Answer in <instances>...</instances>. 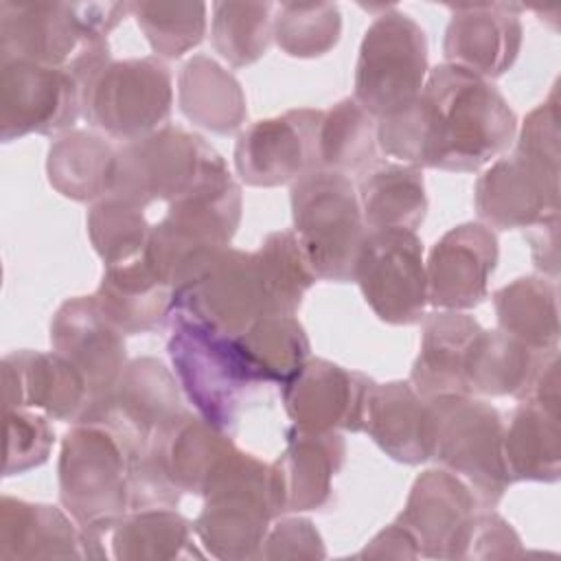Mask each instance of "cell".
Returning a JSON list of instances; mask_svg holds the SVG:
<instances>
[{
  "instance_id": "cell-45",
  "label": "cell",
  "mask_w": 561,
  "mask_h": 561,
  "mask_svg": "<svg viewBox=\"0 0 561 561\" xmlns=\"http://www.w3.org/2000/svg\"><path fill=\"white\" fill-rule=\"evenodd\" d=\"M559 94L557 85L548 99L530 110L515 134V151L530 156L550 167L561 162V131H559Z\"/></svg>"
},
{
  "instance_id": "cell-9",
  "label": "cell",
  "mask_w": 561,
  "mask_h": 561,
  "mask_svg": "<svg viewBox=\"0 0 561 561\" xmlns=\"http://www.w3.org/2000/svg\"><path fill=\"white\" fill-rule=\"evenodd\" d=\"M59 502L79 524L114 519L129 511V449L105 423H72L57 460Z\"/></svg>"
},
{
  "instance_id": "cell-46",
  "label": "cell",
  "mask_w": 561,
  "mask_h": 561,
  "mask_svg": "<svg viewBox=\"0 0 561 561\" xmlns=\"http://www.w3.org/2000/svg\"><path fill=\"white\" fill-rule=\"evenodd\" d=\"M324 541L307 517H276L256 559H324Z\"/></svg>"
},
{
  "instance_id": "cell-21",
  "label": "cell",
  "mask_w": 561,
  "mask_h": 561,
  "mask_svg": "<svg viewBox=\"0 0 561 561\" xmlns=\"http://www.w3.org/2000/svg\"><path fill=\"white\" fill-rule=\"evenodd\" d=\"M375 381L322 357H309L280 386V399L294 425L313 432H362L368 390Z\"/></svg>"
},
{
  "instance_id": "cell-12",
  "label": "cell",
  "mask_w": 561,
  "mask_h": 561,
  "mask_svg": "<svg viewBox=\"0 0 561 561\" xmlns=\"http://www.w3.org/2000/svg\"><path fill=\"white\" fill-rule=\"evenodd\" d=\"M430 72L425 31L401 9L388 7L364 31L353 81V99L383 118L408 107Z\"/></svg>"
},
{
  "instance_id": "cell-34",
  "label": "cell",
  "mask_w": 561,
  "mask_h": 561,
  "mask_svg": "<svg viewBox=\"0 0 561 561\" xmlns=\"http://www.w3.org/2000/svg\"><path fill=\"white\" fill-rule=\"evenodd\" d=\"M550 353H537L500 329H482L467 359V390L473 397H515L519 401Z\"/></svg>"
},
{
  "instance_id": "cell-23",
  "label": "cell",
  "mask_w": 561,
  "mask_h": 561,
  "mask_svg": "<svg viewBox=\"0 0 561 561\" xmlns=\"http://www.w3.org/2000/svg\"><path fill=\"white\" fill-rule=\"evenodd\" d=\"M449 11L451 18L443 37L445 64L486 81L511 70L524 39L519 4H462L449 7Z\"/></svg>"
},
{
  "instance_id": "cell-41",
  "label": "cell",
  "mask_w": 561,
  "mask_h": 561,
  "mask_svg": "<svg viewBox=\"0 0 561 561\" xmlns=\"http://www.w3.org/2000/svg\"><path fill=\"white\" fill-rule=\"evenodd\" d=\"M342 35V13L333 2L274 4V42L296 59L327 55Z\"/></svg>"
},
{
  "instance_id": "cell-28",
  "label": "cell",
  "mask_w": 561,
  "mask_h": 561,
  "mask_svg": "<svg viewBox=\"0 0 561 561\" xmlns=\"http://www.w3.org/2000/svg\"><path fill=\"white\" fill-rule=\"evenodd\" d=\"M0 559H83L81 528L64 506L4 495L0 500Z\"/></svg>"
},
{
  "instance_id": "cell-3",
  "label": "cell",
  "mask_w": 561,
  "mask_h": 561,
  "mask_svg": "<svg viewBox=\"0 0 561 561\" xmlns=\"http://www.w3.org/2000/svg\"><path fill=\"white\" fill-rule=\"evenodd\" d=\"M427 412L430 460L456 473L480 508H495L511 486L500 410L473 394H438L427 399Z\"/></svg>"
},
{
  "instance_id": "cell-29",
  "label": "cell",
  "mask_w": 561,
  "mask_h": 561,
  "mask_svg": "<svg viewBox=\"0 0 561 561\" xmlns=\"http://www.w3.org/2000/svg\"><path fill=\"white\" fill-rule=\"evenodd\" d=\"M171 287L164 285L145 261L103 267L101 283L92 294L101 311L125 335L153 333L169 324L173 305Z\"/></svg>"
},
{
  "instance_id": "cell-39",
  "label": "cell",
  "mask_w": 561,
  "mask_h": 561,
  "mask_svg": "<svg viewBox=\"0 0 561 561\" xmlns=\"http://www.w3.org/2000/svg\"><path fill=\"white\" fill-rule=\"evenodd\" d=\"M256 267L267 296L270 313H294L300 309L305 294L318 280L296 232H270L254 250Z\"/></svg>"
},
{
  "instance_id": "cell-7",
  "label": "cell",
  "mask_w": 561,
  "mask_h": 561,
  "mask_svg": "<svg viewBox=\"0 0 561 561\" xmlns=\"http://www.w3.org/2000/svg\"><path fill=\"white\" fill-rule=\"evenodd\" d=\"M241 213V186L224 167L167 204L164 217L151 228L145 261L173 291L178 276L195 254L230 245Z\"/></svg>"
},
{
  "instance_id": "cell-37",
  "label": "cell",
  "mask_w": 561,
  "mask_h": 561,
  "mask_svg": "<svg viewBox=\"0 0 561 561\" xmlns=\"http://www.w3.org/2000/svg\"><path fill=\"white\" fill-rule=\"evenodd\" d=\"M377 164V118L353 96L322 110L318 125V171L346 178L364 175Z\"/></svg>"
},
{
  "instance_id": "cell-17",
  "label": "cell",
  "mask_w": 561,
  "mask_h": 561,
  "mask_svg": "<svg viewBox=\"0 0 561 561\" xmlns=\"http://www.w3.org/2000/svg\"><path fill=\"white\" fill-rule=\"evenodd\" d=\"M48 337L53 351L66 357L88 381L90 401L79 419L83 421L110 397L129 362L125 333L101 311L94 296H72L57 307L48 327Z\"/></svg>"
},
{
  "instance_id": "cell-4",
  "label": "cell",
  "mask_w": 561,
  "mask_h": 561,
  "mask_svg": "<svg viewBox=\"0 0 561 561\" xmlns=\"http://www.w3.org/2000/svg\"><path fill=\"white\" fill-rule=\"evenodd\" d=\"M193 533L206 554L221 561L256 559L263 539L278 517L270 465L237 449L210 478Z\"/></svg>"
},
{
  "instance_id": "cell-25",
  "label": "cell",
  "mask_w": 561,
  "mask_h": 561,
  "mask_svg": "<svg viewBox=\"0 0 561 561\" xmlns=\"http://www.w3.org/2000/svg\"><path fill=\"white\" fill-rule=\"evenodd\" d=\"M471 489L451 471L427 469L410 486L401 522L425 559H451L458 537L478 511Z\"/></svg>"
},
{
  "instance_id": "cell-24",
  "label": "cell",
  "mask_w": 561,
  "mask_h": 561,
  "mask_svg": "<svg viewBox=\"0 0 561 561\" xmlns=\"http://www.w3.org/2000/svg\"><path fill=\"white\" fill-rule=\"evenodd\" d=\"M2 401L28 408L50 421L77 423L90 401L85 377L57 351H13L2 357Z\"/></svg>"
},
{
  "instance_id": "cell-5",
  "label": "cell",
  "mask_w": 561,
  "mask_h": 561,
  "mask_svg": "<svg viewBox=\"0 0 561 561\" xmlns=\"http://www.w3.org/2000/svg\"><path fill=\"white\" fill-rule=\"evenodd\" d=\"M294 232L318 280L351 283L368 234L351 178L311 171L289 186Z\"/></svg>"
},
{
  "instance_id": "cell-43",
  "label": "cell",
  "mask_w": 561,
  "mask_h": 561,
  "mask_svg": "<svg viewBox=\"0 0 561 561\" xmlns=\"http://www.w3.org/2000/svg\"><path fill=\"white\" fill-rule=\"evenodd\" d=\"M7 421V449H4V476L26 473L42 467L53 449L55 430L50 419L37 410L9 408L4 410Z\"/></svg>"
},
{
  "instance_id": "cell-27",
  "label": "cell",
  "mask_w": 561,
  "mask_h": 561,
  "mask_svg": "<svg viewBox=\"0 0 561 561\" xmlns=\"http://www.w3.org/2000/svg\"><path fill=\"white\" fill-rule=\"evenodd\" d=\"M362 432L397 462L430 460V412L410 381L373 383L364 403Z\"/></svg>"
},
{
  "instance_id": "cell-48",
  "label": "cell",
  "mask_w": 561,
  "mask_h": 561,
  "mask_svg": "<svg viewBox=\"0 0 561 561\" xmlns=\"http://www.w3.org/2000/svg\"><path fill=\"white\" fill-rule=\"evenodd\" d=\"M526 239L530 243L533 265L541 272V276L557 280V276H559V217L528 228Z\"/></svg>"
},
{
  "instance_id": "cell-8",
  "label": "cell",
  "mask_w": 561,
  "mask_h": 561,
  "mask_svg": "<svg viewBox=\"0 0 561 561\" xmlns=\"http://www.w3.org/2000/svg\"><path fill=\"white\" fill-rule=\"evenodd\" d=\"M171 110V68L156 55L110 59L81 83V116L121 145L169 125Z\"/></svg>"
},
{
  "instance_id": "cell-31",
  "label": "cell",
  "mask_w": 561,
  "mask_h": 561,
  "mask_svg": "<svg viewBox=\"0 0 561 561\" xmlns=\"http://www.w3.org/2000/svg\"><path fill=\"white\" fill-rule=\"evenodd\" d=\"M502 451L511 482H557L561 478V412L519 401L504 423Z\"/></svg>"
},
{
  "instance_id": "cell-33",
  "label": "cell",
  "mask_w": 561,
  "mask_h": 561,
  "mask_svg": "<svg viewBox=\"0 0 561 561\" xmlns=\"http://www.w3.org/2000/svg\"><path fill=\"white\" fill-rule=\"evenodd\" d=\"M366 230H414L427 215L423 169L403 162H377L357 182Z\"/></svg>"
},
{
  "instance_id": "cell-42",
  "label": "cell",
  "mask_w": 561,
  "mask_h": 561,
  "mask_svg": "<svg viewBox=\"0 0 561 561\" xmlns=\"http://www.w3.org/2000/svg\"><path fill=\"white\" fill-rule=\"evenodd\" d=\"M206 11L204 2H129V15L160 59H180L204 39Z\"/></svg>"
},
{
  "instance_id": "cell-10",
  "label": "cell",
  "mask_w": 561,
  "mask_h": 561,
  "mask_svg": "<svg viewBox=\"0 0 561 561\" xmlns=\"http://www.w3.org/2000/svg\"><path fill=\"white\" fill-rule=\"evenodd\" d=\"M171 305L228 337L270 313L254 252L230 245L195 254L173 285Z\"/></svg>"
},
{
  "instance_id": "cell-44",
  "label": "cell",
  "mask_w": 561,
  "mask_h": 561,
  "mask_svg": "<svg viewBox=\"0 0 561 561\" xmlns=\"http://www.w3.org/2000/svg\"><path fill=\"white\" fill-rule=\"evenodd\" d=\"M524 546L515 528L493 508H478L456 541V559H513L522 557Z\"/></svg>"
},
{
  "instance_id": "cell-18",
  "label": "cell",
  "mask_w": 561,
  "mask_h": 561,
  "mask_svg": "<svg viewBox=\"0 0 561 561\" xmlns=\"http://www.w3.org/2000/svg\"><path fill=\"white\" fill-rule=\"evenodd\" d=\"M184 412L175 375L156 357H136L125 364L110 397L79 423H105L127 447H142Z\"/></svg>"
},
{
  "instance_id": "cell-14",
  "label": "cell",
  "mask_w": 561,
  "mask_h": 561,
  "mask_svg": "<svg viewBox=\"0 0 561 561\" xmlns=\"http://www.w3.org/2000/svg\"><path fill=\"white\" fill-rule=\"evenodd\" d=\"M81 116V83L61 68L0 57V138L61 136Z\"/></svg>"
},
{
  "instance_id": "cell-11",
  "label": "cell",
  "mask_w": 561,
  "mask_h": 561,
  "mask_svg": "<svg viewBox=\"0 0 561 561\" xmlns=\"http://www.w3.org/2000/svg\"><path fill=\"white\" fill-rule=\"evenodd\" d=\"M224 167L226 160L199 134L164 125L116 147L110 195L140 208L156 202L171 204Z\"/></svg>"
},
{
  "instance_id": "cell-13",
  "label": "cell",
  "mask_w": 561,
  "mask_h": 561,
  "mask_svg": "<svg viewBox=\"0 0 561 561\" xmlns=\"http://www.w3.org/2000/svg\"><path fill=\"white\" fill-rule=\"evenodd\" d=\"M353 280L381 322L408 327L425 318L427 274L423 243L414 230H368Z\"/></svg>"
},
{
  "instance_id": "cell-36",
  "label": "cell",
  "mask_w": 561,
  "mask_h": 561,
  "mask_svg": "<svg viewBox=\"0 0 561 561\" xmlns=\"http://www.w3.org/2000/svg\"><path fill=\"white\" fill-rule=\"evenodd\" d=\"M234 348L256 383L283 386L309 359V337L294 313H265L232 337Z\"/></svg>"
},
{
  "instance_id": "cell-38",
  "label": "cell",
  "mask_w": 561,
  "mask_h": 561,
  "mask_svg": "<svg viewBox=\"0 0 561 561\" xmlns=\"http://www.w3.org/2000/svg\"><path fill=\"white\" fill-rule=\"evenodd\" d=\"M210 42L232 68L259 61L274 39V4L221 0L210 7Z\"/></svg>"
},
{
  "instance_id": "cell-16",
  "label": "cell",
  "mask_w": 561,
  "mask_h": 561,
  "mask_svg": "<svg viewBox=\"0 0 561 561\" xmlns=\"http://www.w3.org/2000/svg\"><path fill=\"white\" fill-rule=\"evenodd\" d=\"M473 206L491 230L533 228L559 217V167L519 151L491 162L476 180Z\"/></svg>"
},
{
  "instance_id": "cell-30",
  "label": "cell",
  "mask_w": 561,
  "mask_h": 561,
  "mask_svg": "<svg viewBox=\"0 0 561 561\" xmlns=\"http://www.w3.org/2000/svg\"><path fill=\"white\" fill-rule=\"evenodd\" d=\"M180 112L197 127L228 136L248 118L245 94L237 77L208 55L188 57L178 72Z\"/></svg>"
},
{
  "instance_id": "cell-20",
  "label": "cell",
  "mask_w": 561,
  "mask_h": 561,
  "mask_svg": "<svg viewBox=\"0 0 561 561\" xmlns=\"http://www.w3.org/2000/svg\"><path fill=\"white\" fill-rule=\"evenodd\" d=\"M497 256V237L489 226L467 221L447 230L425 261L427 305L445 311L478 307L489 294Z\"/></svg>"
},
{
  "instance_id": "cell-32",
  "label": "cell",
  "mask_w": 561,
  "mask_h": 561,
  "mask_svg": "<svg viewBox=\"0 0 561 561\" xmlns=\"http://www.w3.org/2000/svg\"><path fill=\"white\" fill-rule=\"evenodd\" d=\"M116 147L90 129H70L48 149L46 175L50 186L72 202H99L110 195Z\"/></svg>"
},
{
  "instance_id": "cell-1",
  "label": "cell",
  "mask_w": 561,
  "mask_h": 561,
  "mask_svg": "<svg viewBox=\"0 0 561 561\" xmlns=\"http://www.w3.org/2000/svg\"><path fill=\"white\" fill-rule=\"evenodd\" d=\"M515 134L517 116L491 81L438 64L408 107L377 121V149L419 169L473 173L506 151Z\"/></svg>"
},
{
  "instance_id": "cell-19",
  "label": "cell",
  "mask_w": 561,
  "mask_h": 561,
  "mask_svg": "<svg viewBox=\"0 0 561 561\" xmlns=\"http://www.w3.org/2000/svg\"><path fill=\"white\" fill-rule=\"evenodd\" d=\"M81 528L83 559L173 561L204 559L193 522L175 508H136Z\"/></svg>"
},
{
  "instance_id": "cell-26",
  "label": "cell",
  "mask_w": 561,
  "mask_h": 561,
  "mask_svg": "<svg viewBox=\"0 0 561 561\" xmlns=\"http://www.w3.org/2000/svg\"><path fill=\"white\" fill-rule=\"evenodd\" d=\"M419 355L410 370V383L423 399L438 394H469L465 368L482 327L465 311L436 309L425 313Z\"/></svg>"
},
{
  "instance_id": "cell-22",
  "label": "cell",
  "mask_w": 561,
  "mask_h": 561,
  "mask_svg": "<svg viewBox=\"0 0 561 561\" xmlns=\"http://www.w3.org/2000/svg\"><path fill=\"white\" fill-rule=\"evenodd\" d=\"M346 460L340 432H313L298 425L285 430V447L270 462L276 515L322 511L333 497V478Z\"/></svg>"
},
{
  "instance_id": "cell-40",
  "label": "cell",
  "mask_w": 561,
  "mask_h": 561,
  "mask_svg": "<svg viewBox=\"0 0 561 561\" xmlns=\"http://www.w3.org/2000/svg\"><path fill=\"white\" fill-rule=\"evenodd\" d=\"M88 237L103 267L123 265L145 254L153 224L145 208L125 202L116 195H105L94 202L85 217Z\"/></svg>"
},
{
  "instance_id": "cell-2",
  "label": "cell",
  "mask_w": 561,
  "mask_h": 561,
  "mask_svg": "<svg viewBox=\"0 0 561 561\" xmlns=\"http://www.w3.org/2000/svg\"><path fill=\"white\" fill-rule=\"evenodd\" d=\"M129 2H0V57L68 70L83 83L112 59L107 33Z\"/></svg>"
},
{
  "instance_id": "cell-47",
  "label": "cell",
  "mask_w": 561,
  "mask_h": 561,
  "mask_svg": "<svg viewBox=\"0 0 561 561\" xmlns=\"http://www.w3.org/2000/svg\"><path fill=\"white\" fill-rule=\"evenodd\" d=\"M359 559H419L421 550L412 533L401 524L392 522L383 530H379L362 552Z\"/></svg>"
},
{
  "instance_id": "cell-35",
  "label": "cell",
  "mask_w": 561,
  "mask_h": 561,
  "mask_svg": "<svg viewBox=\"0 0 561 561\" xmlns=\"http://www.w3.org/2000/svg\"><path fill=\"white\" fill-rule=\"evenodd\" d=\"M497 329L519 344L550 353L559 348V294L546 276H519L493 294Z\"/></svg>"
},
{
  "instance_id": "cell-6",
  "label": "cell",
  "mask_w": 561,
  "mask_h": 561,
  "mask_svg": "<svg viewBox=\"0 0 561 561\" xmlns=\"http://www.w3.org/2000/svg\"><path fill=\"white\" fill-rule=\"evenodd\" d=\"M167 327V353L182 394L202 419L232 434L245 397L259 386L245 370L232 337L180 311H171Z\"/></svg>"
},
{
  "instance_id": "cell-15",
  "label": "cell",
  "mask_w": 561,
  "mask_h": 561,
  "mask_svg": "<svg viewBox=\"0 0 561 561\" xmlns=\"http://www.w3.org/2000/svg\"><path fill=\"white\" fill-rule=\"evenodd\" d=\"M322 110L298 107L243 127L234 142V169L248 186L274 188L318 171Z\"/></svg>"
}]
</instances>
